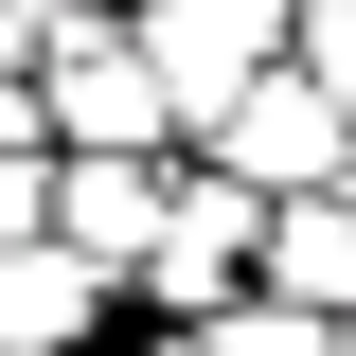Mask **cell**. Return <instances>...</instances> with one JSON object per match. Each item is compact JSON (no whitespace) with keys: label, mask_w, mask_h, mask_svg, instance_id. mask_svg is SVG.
Listing matches in <instances>:
<instances>
[{"label":"cell","mask_w":356,"mask_h":356,"mask_svg":"<svg viewBox=\"0 0 356 356\" xmlns=\"http://www.w3.org/2000/svg\"><path fill=\"white\" fill-rule=\"evenodd\" d=\"M339 196H356V178H339Z\"/></svg>","instance_id":"9"},{"label":"cell","mask_w":356,"mask_h":356,"mask_svg":"<svg viewBox=\"0 0 356 356\" xmlns=\"http://www.w3.org/2000/svg\"><path fill=\"white\" fill-rule=\"evenodd\" d=\"M161 196H178V143H54V232H72V250L107 267V285L143 267Z\"/></svg>","instance_id":"5"},{"label":"cell","mask_w":356,"mask_h":356,"mask_svg":"<svg viewBox=\"0 0 356 356\" xmlns=\"http://www.w3.org/2000/svg\"><path fill=\"white\" fill-rule=\"evenodd\" d=\"M196 161H232L250 196H321V178H356V89H321L303 54H285V72H250L214 125H196Z\"/></svg>","instance_id":"3"},{"label":"cell","mask_w":356,"mask_h":356,"mask_svg":"<svg viewBox=\"0 0 356 356\" xmlns=\"http://www.w3.org/2000/svg\"><path fill=\"white\" fill-rule=\"evenodd\" d=\"M36 125L54 143H196L125 0H54V18H36Z\"/></svg>","instance_id":"1"},{"label":"cell","mask_w":356,"mask_h":356,"mask_svg":"<svg viewBox=\"0 0 356 356\" xmlns=\"http://www.w3.org/2000/svg\"><path fill=\"white\" fill-rule=\"evenodd\" d=\"M107 303H125V285H107L72 232H0V356H89Z\"/></svg>","instance_id":"6"},{"label":"cell","mask_w":356,"mask_h":356,"mask_svg":"<svg viewBox=\"0 0 356 356\" xmlns=\"http://www.w3.org/2000/svg\"><path fill=\"white\" fill-rule=\"evenodd\" d=\"M267 285L321 321H356V196L321 178V196H267Z\"/></svg>","instance_id":"7"},{"label":"cell","mask_w":356,"mask_h":356,"mask_svg":"<svg viewBox=\"0 0 356 356\" xmlns=\"http://www.w3.org/2000/svg\"><path fill=\"white\" fill-rule=\"evenodd\" d=\"M143 18V54H161V89H178V125H214L250 72H285V36H303V0H125Z\"/></svg>","instance_id":"4"},{"label":"cell","mask_w":356,"mask_h":356,"mask_svg":"<svg viewBox=\"0 0 356 356\" xmlns=\"http://www.w3.org/2000/svg\"><path fill=\"white\" fill-rule=\"evenodd\" d=\"M339 356H356V321H339Z\"/></svg>","instance_id":"8"},{"label":"cell","mask_w":356,"mask_h":356,"mask_svg":"<svg viewBox=\"0 0 356 356\" xmlns=\"http://www.w3.org/2000/svg\"><path fill=\"white\" fill-rule=\"evenodd\" d=\"M161 321H196V303H250L267 285V196L232 161H178V196H161V232H143V267H125Z\"/></svg>","instance_id":"2"}]
</instances>
